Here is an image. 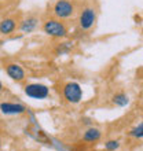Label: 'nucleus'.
<instances>
[{
	"label": "nucleus",
	"mask_w": 143,
	"mask_h": 151,
	"mask_svg": "<svg viewBox=\"0 0 143 151\" xmlns=\"http://www.w3.org/2000/svg\"><path fill=\"white\" fill-rule=\"evenodd\" d=\"M3 69L4 72L7 73L8 77L15 83H22L26 78V73H25L24 68L17 62H6L3 65Z\"/></svg>",
	"instance_id": "nucleus-6"
},
{
	"label": "nucleus",
	"mask_w": 143,
	"mask_h": 151,
	"mask_svg": "<svg viewBox=\"0 0 143 151\" xmlns=\"http://www.w3.org/2000/svg\"><path fill=\"white\" fill-rule=\"evenodd\" d=\"M0 91H3V84H1V81H0Z\"/></svg>",
	"instance_id": "nucleus-15"
},
{
	"label": "nucleus",
	"mask_w": 143,
	"mask_h": 151,
	"mask_svg": "<svg viewBox=\"0 0 143 151\" xmlns=\"http://www.w3.org/2000/svg\"><path fill=\"white\" fill-rule=\"evenodd\" d=\"M24 92L28 98L36 99V100H44L47 98H50V88L40 83L26 84L24 87Z\"/></svg>",
	"instance_id": "nucleus-5"
},
{
	"label": "nucleus",
	"mask_w": 143,
	"mask_h": 151,
	"mask_svg": "<svg viewBox=\"0 0 143 151\" xmlns=\"http://www.w3.org/2000/svg\"><path fill=\"white\" fill-rule=\"evenodd\" d=\"M0 111L4 115H21L26 113V107L22 103H17V102H1Z\"/></svg>",
	"instance_id": "nucleus-7"
},
{
	"label": "nucleus",
	"mask_w": 143,
	"mask_h": 151,
	"mask_svg": "<svg viewBox=\"0 0 143 151\" xmlns=\"http://www.w3.org/2000/svg\"><path fill=\"white\" fill-rule=\"evenodd\" d=\"M0 148H1V139H0Z\"/></svg>",
	"instance_id": "nucleus-16"
},
{
	"label": "nucleus",
	"mask_w": 143,
	"mask_h": 151,
	"mask_svg": "<svg viewBox=\"0 0 143 151\" xmlns=\"http://www.w3.org/2000/svg\"><path fill=\"white\" fill-rule=\"evenodd\" d=\"M128 135L131 136V137H134V139H143V121L139 124V125H136V127H134L131 129V131L128 132Z\"/></svg>",
	"instance_id": "nucleus-13"
},
{
	"label": "nucleus",
	"mask_w": 143,
	"mask_h": 151,
	"mask_svg": "<svg viewBox=\"0 0 143 151\" xmlns=\"http://www.w3.org/2000/svg\"><path fill=\"white\" fill-rule=\"evenodd\" d=\"M72 48H73V43L65 41V43H61L59 45L56 47L55 52H56V55H65V54H68V52L72 51Z\"/></svg>",
	"instance_id": "nucleus-12"
},
{
	"label": "nucleus",
	"mask_w": 143,
	"mask_h": 151,
	"mask_svg": "<svg viewBox=\"0 0 143 151\" xmlns=\"http://www.w3.org/2000/svg\"><path fill=\"white\" fill-rule=\"evenodd\" d=\"M83 95H84L83 88L76 81H69V83L64 84V87H62V96L70 104L80 103L83 100Z\"/></svg>",
	"instance_id": "nucleus-4"
},
{
	"label": "nucleus",
	"mask_w": 143,
	"mask_h": 151,
	"mask_svg": "<svg viewBox=\"0 0 143 151\" xmlns=\"http://www.w3.org/2000/svg\"><path fill=\"white\" fill-rule=\"evenodd\" d=\"M43 32L52 39H65L69 35V28L62 19L58 18H48L43 22Z\"/></svg>",
	"instance_id": "nucleus-2"
},
{
	"label": "nucleus",
	"mask_w": 143,
	"mask_h": 151,
	"mask_svg": "<svg viewBox=\"0 0 143 151\" xmlns=\"http://www.w3.org/2000/svg\"><path fill=\"white\" fill-rule=\"evenodd\" d=\"M39 24H40L39 17L35 15V14H30V15L25 17L24 19L21 21L20 25H18V29L22 33H32L39 28Z\"/></svg>",
	"instance_id": "nucleus-8"
},
{
	"label": "nucleus",
	"mask_w": 143,
	"mask_h": 151,
	"mask_svg": "<svg viewBox=\"0 0 143 151\" xmlns=\"http://www.w3.org/2000/svg\"><path fill=\"white\" fill-rule=\"evenodd\" d=\"M77 7L73 0H56L52 6V15L58 19H69L76 14Z\"/></svg>",
	"instance_id": "nucleus-3"
},
{
	"label": "nucleus",
	"mask_w": 143,
	"mask_h": 151,
	"mask_svg": "<svg viewBox=\"0 0 143 151\" xmlns=\"http://www.w3.org/2000/svg\"><path fill=\"white\" fill-rule=\"evenodd\" d=\"M96 21H98V7L95 6V1H88L79 11V17H77L79 30L83 33L91 32Z\"/></svg>",
	"instance_id": "nucleus-1"
},
{
	"label": "nucleus",
	"mask_w": 143,
	"mask_h": 151,
	"mask_svg": "<svg viewBox=\"0 0 143 151\" xmlns=\"http://www.w3.org/2000/svg\"><path fill=\"white\" fill-rule=\"evenodd\" d=\"M111 103L114 104L116 107H127L129 104V96L124 91H118L113 93L111 96Z\"/></svg>",
	"instance_id": "nucleus-11"
},
{
	"label": "nucleus",
	"mask_w": 143,
	"mask_h": 151,
	"mask_svg": "<svg viewBox=\"0 0 143 151\" xmlns=\"http://www.w3.org/2000/svg\"><path fill=\"white\" fill-rule=\"evenodd\" d=\"M120 147H121V143L117 139H110L105 143V150L107 151H117L120 150Z\"/></svg>",
	"instance_id": "nucleus-14"
},
{
	"label": "nucleus",
	"mask_w": 143,
	"mask_h": 151,
	"mask_svg": "<svg viewBox=\"0 0 143 151\" xmlns=\"http://www.w3.org/2000/svg\"><path fill=\"white\" fill-rule=\"evenodd\" d=\"M18 22L14 17H7L0 21V35L1 36H10L17 30Z\"/></svg>",
	"instance_id": "nucleus-9"
},
{
	"label": "nucleus",
	"mask_w": 143,
	"mask_h": 151,
	"mask_svg": "<svg viewBox=\"0 0 143 151\" xmlns=\"http://www.w3.org/2000/svg\"><path fill=\"white\" fill-rule=\"evenodd\" d=\"M100 137H102V131L95 127L88 128L83 133V142H85V143H96L100 140Z\"/></svg>",
	"instance_id": "nucleus-10"
}]
</instances>
